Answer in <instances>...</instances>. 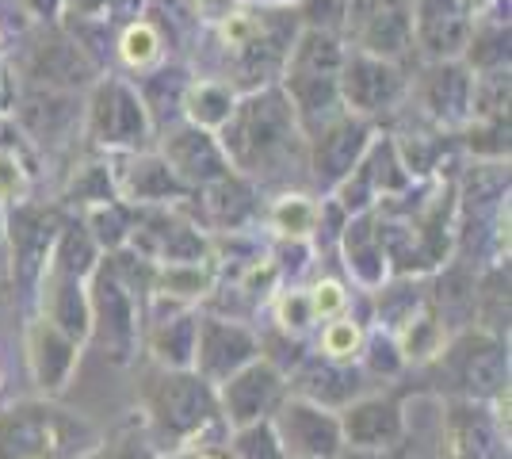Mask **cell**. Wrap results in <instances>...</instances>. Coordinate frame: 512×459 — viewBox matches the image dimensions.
<instances>
[{"instance_id":"obj_49","label":"cell","mask_w":512,"mask_h":459,"mask_svg":"<svg viewBox=\"0 0 512 459\" xmlns=\"http://www.w3.org/2000/svg\"><path fill=\"white\" fill-rule=\"evenodd\" d=\"M12 96H16V73L0 58V119L12 111Z\"/></svg>"},{"instance_id":"obj_11","label":"cell","mask_w":512,"mask_h":459,"mask_svg":"<svg viewBox=\"0 0 512 459\" xmlns=\"http://www.w3.org/2000/svg\"><path fill=\"white\" fill-rule=\"evenodd\" d=\"M20 81L43 88H62V92H88L104 77V69L88 58L73 35H65L58 23H46L35 35L23 39Z\"/></svg>"},{"instance_id":"obj_47","label":"cell","mask_w":512,"mask_h":459,"mask_svg":"<svg viewBox=\"0 0 512 459\" xmlns=\"http://www.w3.org/2000/svg\"><path fill=\"white\" fill-rule=\"evenodd\" d=\"M157 459H234L226 444H195V448H180V452H165Z\"/></svg>"},{"instance_id":"obj_12","label":"cell","mask_w":512,"mask_h":459,"mask_svg":"<svg viewBox=\"0 0 512 459\" xmlns=\"http://www.w3.org/2000/svg\"><path fill=\"white\" fill-rule=\"evenodd\" d=\"M409 100V73L398 62H386L363 50H344L341 62V104L344 111L379 123Z\"/></svg>"},{"instance_id":"obj_22","label":"cell","mask_w":512,"mask_h":459,"mask_svg":"<svg viewBox=\"0 0 512 459\" xmlns=\"http://www.w3.org/2000/svg\"><path fill=\"white\" fill-rule=\"evenodd\" d=\"M287 391L314 402L321 410L341 414L344 406H352L356 398L371 391V379L363 375L356 360H329L321 352H310L299 368L287 375Z\"/></svg>"},{"instance_id":"obj_20","label":"cell","mask_w":512,"mask_h":459,"mask_svg":"<svg viewBox=\"0 0 512 459\" xmlns=\"http://www.w3.org/2000/svg\"><path fill=\"white\" fill-rule=\"evenodd\" d=\"M272 429L287 459H337V452L344 448L341 417L299 394H287L279 402V410L272 414Z\"/></svg>"},{"instance_id":"obj_17","label":"cell","mask_w":512,"mask_h":459,"mask_svg":"<svg viewBox=\"0 0 512 459\" xmlns=\"http://www.w3.org/2000/svg\"><path fill=\"white\" fill-rule=\"evenodd\" d=\"M256 356H260V333L253 326H245L241 318L199 314L192 372L203 375L211 387H222L234 372L253 364Z\"/></svg>"},{"instance_id":"obj_32","label":"cell","mask_w":512,"mask_h":459,"mask_svg":"<svg viewBox=\"0 0 512 459\" xmlns=\"http://www.w3.org/2000/svg\"><path fill=\"white\" fill-rule=\"evenodd\" d=\"M237 104V88L226 85L222 77H192V85L180 100V119H188L203 131H214L230 119V111Z\"/></svg>"},{"instance_id":"obj_52","label":"cell","mask_w":512,"mask_h":459,"mask_svg":"<svg viewBox=\"0 0 512 459\" xmlns=\"http://www.w3.org/2000/svg\"><path fill=\"white\" fill-rule=\"evenodd\" d=\"M241 4H299V0H241Z\"/></svg>"},{"instance_id":"obj_1","label":"cell","mask_w":512,"mask_h":459,"mask_svg":"<svg viewBox=\"0 0 512 459\" xmlns=\"http://www.w3.org/2000/svg\"><path fill=\"white\" fill-rule=\"evenodd\" d=\"M230 169L260 184H287L306 173V134L279 85L237 96L230 119L218 127Z\"/></svg>"},{"instance_id":"obj_23","label":"cell","mask_w":512,"mask_h":459,"mask_svg":"<svg viewBox=\"0 0 512 459\" xmlns=\"http://www.w3.org/2000/svg\"><path fill=\"white\" fill-rule=\"evenodd\" d=\"M341 437L344 448H398L406 440V414H402V398L398 394H363L352 406H344L341 414Z\"/></svg>"},{"instance_id":"obj_29","label":"cell","mask_w":512,"mask_h":459,"mask_svg":"<svg viewBox=\"0 0 512 459\" xmlns=\"http://www.w3.org/2000/svg\"><path fill=\"white\" fill-rule=\"evenodd\" d=\"M150 326L142 329V345L150 349V360L157 368H192L195 356V329L199 310H172V314H150Z\"/></svg>"},{"instance_id":"obj_51","label":"cell","mask_w":512,"mask_h":459,"mask_svg":"<svg viewBox=\"0 0 512 459\" xmlns=\"http://www.w3.org/2000/svg\"><path fill=\"white\" fill-rule=\"evenodd\" d=\"M8 39H12V31H8V23L0 20V58H4V50H8Z\"/></svg>"},{"instance_id":"obj_2","label":"cell","mask_w":512,"mask_h":459,"mask_svg":"<svg viewBox=\"0 0 512 459\" xmlns=\"http://www.w3.org/2000/svg\"><path fill=\"white\" fill-rule=\"evenodd\" d=\"M142 429L153 452H180L195 444H226L230 429L218 410V387H211L192 368H157L153 364L142 379Z\"/></svg>"},{"instance_id":"obj_10","label":"cell","mask_w":512,"mask_h":459,"mask_svg":"<svg viewBox=\"0 0 512 459\" xmlns=\"http://www.w3.org/2000/svg\"><path fill=\"white\" fill-rule=\"evenodd\" d=\"M130 253H138L153 268L165 264H207L214 261L211 238L199 230L180 203L176 207H134V230L127 241Z\"/></svg>"},{"instance_id":"obj_25","label":"cell","mask_w":512,"mask_h":459,"mask_svg":"<svg viewBox=\"0 0 512 459\" xmlns=\"http://www.w3.org/2000/svg\"><path fill=\"white\" fill-rule=\"evenodd\" d=\"M81 349L73 337H65L54 322H46L43 314L31 318L27 326V368L35 387L43 391V398H58V394L73 383V372L81 364Z\"/></svg>"},{"instance_id":"obj_16","label":"cell","mask_w":512,"mask_h":459,"mask_svg":"<svg viewBox=\"0 0 512 459\" xmlns=\"http://www.w3.org/2000/svg\"><path fill=\"white\" fill-rule=\"evenodd\" d=\"M409 96L436 131H463L470 119V96H474V73L463 58L448 62H425L417 77H409Z\"/></svg>"},{"instance_id":"obj_36","label":"cell","mask_w":512,"mask_h":459,"mask_svg":"<svg viewBox=\"0 0 512 459\" xmlns=\"http://www.w3.org/2000/svg\"><path fill=\"white\" fill-rule=\"evenodd\" d=\"M321 199L306 196V192H283V196L268 207V222L283 241H310L314 238V226H318Z\"/></svg>"},{"instance_id":"obj_43","label":"cell","mask_w":512,"mask_h":459,"mask_svg":"<svg viewBox=\"0 0 512 459\" xmlns=\"http://www.w3.org/2000/svg\"><path fill=\"white\" fill-rule=\"evenodd\" d=\"M81 459H157V452H153L150 437H146V429L138 425V429H123V433H115L111 440H100L88 456Z\"/></svg>"},{"instance_id":"obj_38","label":"cell","mask_w":512,"mask_h":459,"mask_svg":"<svg viewBox=\"0 0 512 459\" xmlns=\"http://www.w3.org/2000/svg\"><path fill=\"white\" fill-rule=\"evenodd\" d=\"M356 364L363 368L367 379H398V375L409 368L402 349H398V337H394V333H386V329H379V326L363 333V345H360Z\"/></svg>"},{"instance_id":"obj_8","label":"cell","mask_w":512,"mask_h":459,"mask_svg":"<svg viewBox=\"0 0 512 459\" xmlns=\"http://www.w3.org/2000/svg\"><path fill=\"white\" fill-rule=\"evenodd\" d=\"M62 219V207L35 203V199H23L4 211V261L12 268V280L27 303H35V295H39Z\"/></svg>"},{"instance_id":"obj_41","label":"cell","mask_w":512,"mask_h":459,"mask_svg":"<svg viewBox=\"0 0 512 459\" xmlns=\"http://www.w3.org/2000/svg\"><path fill=\"white\" fill-rule=\"evenodd\" d=\"M226 448L234 452V459H287L283 444H279L272 421H260V425H245V429H234Z\"/></svg>"},{"instance_id":"obj_6","label":"cell","mask_w":512,"mask_h":459,"mask_svg":"<svg viewBox=\"0 0 512 459\" xmlns=\"http://www.w3.org/2000/svg\"><path fill=\"white\" fill-rule=\"evenodd\" d=\"M142 329L146 299L119 276L111 257H100L88 276V341H96L115 368H130L142 349Z\"/></svg>"},{"instance_id":"obj_48","label":"cell","mask_w":512,"mask_h":459,"mask_svg":"<svg viewBox=\"0 0 512 459\" xmlns=\"http://www.w3.org/2000/svg\"><path fill=\"white\" fill-rule=\"evenodd\" d=\"M237 0H192V12H195V20H203V23H218L230 8H234Z\"/></svg>"},{"instance_id":"obj_44","label":"cell","mask_w":512,"mask_h":459,"mask_svg":"<svg viewBox=\"0 0 512 459\" xmlns=\"http://www.w3.org/2000/svg\"><path fill=\"white\" fill-rule=\"evenodd\" d=\"M295 8H299L302 27H314V31H329V35H341V39H344L348 0H299Z\"/></svg>"},{"instance_id":"obj_3","label":"cell","mask_w":512,"mask_h":459,"mask_svg":"<svg viewBox=\"0 0 512 459\" xmlns=\"http://www.w3.org/2000/svg\"><path fill=\"white\" fill-rule=\"evenodd\" d=\"M302 20L295 4H234L214 23V43L222 46L226 85L241 92L279 85L287 54L299 39Z\"/></svg>"},{"instance_id":"obj_33","label":"cell","mask_w":512,"mask_h":459,"mask_svg":"<svg viewBox=\"0 0 512 459\" xmlns=\"http://www.w3.org/2000/svg\"><path fill=\"white\" fill-rule=\"evenodd\" d=\"M463 62L470 73H497L509 69V16L501 20H478L470 23L467 46H463Z\"/></svg>"},{"instance_id":"obj_4","label":"cell","mask_w":512,"mask_h":459,"mask_svg":"<svg viewBox=\"0 0 512 459\" xmlns=\"http://www.w3.org/2000/svg\"><path fill=\"white\" fill-rule=\"evenodd\" d=\"M104 429L58 398H27L0 410V459H81Z\"/></svg>"},{"instance_id":"obj_37","label":"cell","mask_w":512,"mask_h":459,"mask_svg":"<svg viewBox=\"0 0 512 459\" xmlns=\"http://www.w3.org/2000/svg\"><path fill=\"white\" fill-rule=\"evenodd\" d=\"M65 203L73 207H96V203H107V199H119L115 196V176H111V157H96V161H85L77 173L69 176V188H65Z\"/></svg>"},{"instance_id":"obj_5","label":"cell","mask_w":512,"mask_h":459,"mask_svg":"<svg viewBox=\"0 0 512 459\" xmlns=\"http://www.w3.org/2000/svg\"><path fill=\"white\" fill-rule=\"evenodd\" d=\"M344 50L348 46H344L341 35L302 27L295 46H291V54H287L279 88L291 100V111H295V119H299L306 138L314 131H321L329 119H337L344 111L341 104Z\"/></svg>"},{"instance_id":"obj_42","label":"cell","mask_w":512,"mask_h":459,"mask_svg":"<svg viewBox=\"0 0 512 459\" xmlns=\"http://www.w3.org/2000/svg\"><path fill=\"white\" fill-rule=\"evenodd\" d=\"M314 326H318V318H314V306H310L306 287H287V291H279L276 329L291 333V337H302L306 329H314Z\"/></svg>"},{"instance_id":"obj_21","label":"cell","mask_w":512,"mask_h":459,"mask_svg":"<svg viewBox=\"0 0 512 459\" xmlns=\"http://www.w3.org/2000/svg\"><path fill=\"white\" fill-rule=\"evenodd\" d=\"M111 176H115V196L130 207H176V203L195 196L157 150L115 153Z\"/></svg>"},{"instance_id":"obj_14","label":"cell","mask_w":512,"mask_h":459,"mask_svg":"<svg viewBox=\"0 0 512 459\" xmlns=\"http://www.w3.org/2000/svg\"><path fill=\"white\" fill-rule=\"evenodd\" d=\"M448 387L467 398H497L509 387V349L490 333H463L436 356Z\"/></svg>"},{"instance_id":"obj_45","label":"cell","mask_w":512,"mask_h":459,"mask_svg":"<svg viewBox=\"0 0 512 459\" xmlns=\"http://www.w3.org/2000/svg\"><path fill=\"white\" fill-rule=\"evenodd\" d=\"M306 295H310V306H314L318 326L321 322H329V318H337V314H348V310H352L348 287L337 284V280H321V284L306 287Z\"/></svg>"},{"instance_id":"obj_50","label":"cell","mask_w":512,"mask_h":459,"mask_svg":"<svg viewBox=\"0 0 512 459\" xmlns=\"http://www.w3.org/2000/svg\"><path fill=\"white\" fill-rule=\"evenodd\" d=\"M406 456V448L398 444V448H383V452H371V448H341L337 459H402Z\"/></svg>"},{"instance_id":"obj_34","label":"cell","mask_w":512,"mask_h":459,"mask_svg":"<svg viewBox=\"0 0 512 459\" xmlns=\"http://www.w3.org/2000/svg\"><path fill=\"white\" fill-rule=\"evenodd\" d=\"M100 257H104V253L96 249V241H92V234L85 230L81 215H77V219H69V215H65L62 230H58V241H54V253H50V268L88 280V276L96 272Z\"/></svg>"},{"instance_id":"obj_53","label":"cell","mask_w":512,"mask_h":459,"mask_svg":"<svg viewBox=\"0 0 512 459\" xmlns=\"http://www.w3.org/2000/svg\"><path fill=\"white\" fill-rule=\"evenodd\" d=\"M0 261H4V207H0Z\"/></svg>"},{"instance_id":"obj_31","label":"cell","mask_w":512,"mask_h":459,"mask_svg":"<svg viewBox=\"0 0 512 459\" xmlns=\"http://www.w3.org/2000/svg\"><path fill=\"white\" fill-rule=\"evenodd\" d=\"M360 169L379 203H390L394 196H406L409 188L417 184V180L409 176L406 161H402V153H398L390 134H375V138H371L367 153L360 157Z\"/></svg>"},{"instance_id":"obj_18","label":"cell","mask_w":512,"mask_h":459,"mask_svg":"<svg viewBox=\"0 0 512 459\" xmlns=\"http://www.w3.org/2000/svg\"><path fill=\"white\" fill-rule=\"evenodd\" d=\"M157 153L169 161V169L192 192H203V188H211L218 184L222 176H230V157L222 150V142H218V134L214 131H203V127H195L188 119H176L169 123L165 131H157Z\"/></svg>"},{"instance_id":"obj_9","label":"cell","mask_w":512,"mask_h":459,"mask_svg":"<svg viewBox=\"0 0 512 459\" xmlns=\"http://www.w3.org/2000/svg\"><path fill=\"white\" fill-rule=\"evenodd\" d=\"M8 119L39 150H65L85 127V92H62L31 81H16Z\"/></svg>"},{"instance_id":"obj_24","label":"cell","mask_w":512,"mask_h":459,"mask_svg":"<svg viewBox=\"0 0 512 459\" xmlns=\"http://www.w3.org/2000/svg\"><path fill=\"white\" fill-rule=\"evenodd\" d=\"M337 253H341L348 276L363 287V291H379L390 280V257H386L383 241V215L379 207L348 215L337 238Z\"/></svg>"},{"instance_id":"obj_46","label":"cell","mask_w":512,"mask_h":459,"mask_svg":"<svg viewBox=\"0 0 512 459\" xmlns=\"http://www.w3.org/2000/svg\"><path fill=\"white\" fill-rule=\"evenodd\" d=\"M16 4H20V12L35 23V27L58 23V16H62V0H16Z\"/></svg>"},{"instance_id":"obj_27","label":"cell","mask_w":512,"mask_h":459,"mask_svg":"<svg viewBox=\"0 0 512 459\" xmlns=\"http://www.w3.org/2000/svg\"><path fill=\"white\" fill-rule=\"evenodd\" d=\"M35 306L46 322L62 329L65 337H73L77 345H88V280L46 268Z\"/></svg>"},{"instance_id":"obj_7","label":"cell","mask_w":512,"mask_h":459,"mask_svg":"<svg viewBox=\"0 0 512 459\" xmlns=\"http://www.w3.org/2000/svg\"><path fill=\"white\" fill-rule=\"evenodd\" d=\"M81 134L88 138V146L104 153V157L142 153L150 150L153 138H157L138 85L119 77V73H104L85 92V127H81Z\"/></svg>"},{"instance_id":"obj_19","label":"cell","mask_w":512,"mask_h":459,"mask_svg":"<svg viewBox=\"0 0 512 459\" xmlns=\"http://www.w3.org/2000/svg\"><path fill=\"white\" fill-rule=\"evenodd\" d=\"M287 375L279 372L276 364H268L264 356H256L253 364H245L241 372H234L222 387H218V410L226 429H245V425H260L272 421L279 410V402L287 398Z\"/></svg>"},{"instance_id":"obj_26","label":"cell","mask_w":512,"mask_h":459,"mask_svg":"<svg viewBox=\"0 0 512 459\" xmlns=\"http://www.w3.org/2000/svg\"><path fill=\"white\" fill-rule=\"evenodd\" d=\"M470 23L463 0H413V46L428 62L463 58Z\"/></svg>"},{"instance_id":"obj_35","label":"cell","mask_w":512,"mask_h":459,"mask_svg":"<svg viewBox=\"0 0 512 459\" xmlns=\"http://www.w3.org/2000/svg\"><path fill=\"white\" fill-rule=\"evenodd\" d=\"M81 222H85V230L92 234V241H96V249L107 257V253L127 249L130 230H134V207L123 203V199H107V203L85 207V211H81Z\"/></svg>"},{"instance_id":"obj_28","label":"cell","mask_w":512,"mask_h":459,"mask_svg":"<svg viewBox=\"0 0 512 459\" xmlns=\"http://www.w3.org/2000/svg\"><path fill=\"white\" fill-rule=\"evenodd\" d=\"M192 199L203 203V219L211 230H226V234H237L245 230L249 222L260 215V188L253 180H245L241 173L222 176L218 184L195 192Z\"/></svg>"},{"instance_id":"obj_15","label":"cell","mask_w":512,"mask_h":459,"mask_svg":"<svg viewBox=\"0 0 512 459\" xmlns=\"http://www.w3.org/2000/svg\"><path fill=\"white\" fill-rule=\"evenodd\" d=\"M375 134H379L375 123H367L352 111H341L337 119H329L321 131L306 138V176L321 196H329L344 176L360 165Z\"/></svg>"},{"instance_id":"obj_39","label":"cell","mask_w":512,"mask_h":459,"mask_svg":"<svg viewBox=\"0 0 512 459\" xmlns=\"http://www.w3.org/2000/svg\"><path fill=\"white\" fill-rule=\"evenodd\" d=\"M463 146L474 157L505 161L509 157V115H482L463 127Z\"/></svg>"},{"instance_id":"obj_40","label":"cell","mask_w":512,"mask_h":459,"mask_svg":"<svg viewBox=\"0 0 512 459\" xmlns=\"http://www.w3.org/2000/svg\"><path fill=\"white\" fill-rule=\"evenodd\" d=\"M363 333H367V326H363L352 310H348V314H337V318L321 322L318 352L329 356V360H356L363 345Z\"/></svg>"},{"instance_id":"obj_13","label":"cell","mask_w":512,"mask_h":459,"mask_svg":"<svg viewBox=\"0 0 512 459\" xmlns=\"http://www.w3.org/2000/svg\"><path fill=\"white\" fill-rule=\"evenodd\" d=\"M344 46L406 66L413 46V0H348Z\"/></svg>"},{"instance_id":"obj_30","label":"cell","mask_w":512,"mask_h":459,"mask_svg":"<svg viewBox=\"0 0 512 459\" xmlns=\"http://www.w3.org/2000/svg\"><path fill=\"white\" fill-rule=\"evenodd\" d=\"M115 54L130 73H150V69L169 62V46H165V27L153 16H134L119 27L115 35Z\"/></svg>"}]
</instances>
